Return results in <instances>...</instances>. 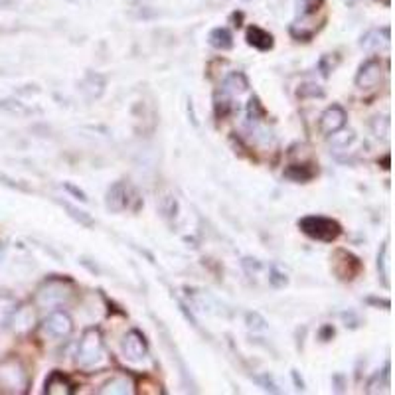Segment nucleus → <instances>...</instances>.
Masks as SVG:
<instances>
[{
    "label": "nucleus",
    "mask_w": 395,
    "mask_h": 395,
    "mask_svg": "<svg viewBox=\"0 0 395 395\" xmlns=\"http://www.w3.org/2000/svg\"><path fill=\"white\" fill-rule=\"evenodd\" d=\"M107 354L103 338L97 330H88L83 334L78 348V366L83 369H99L107 366Z\"/></svg>",
    "instance_id": "nucleus-1"
},
{
    "label": "nucleus",
    "mask_w": 395,
    "mask_h": 395,
    "mask_svg": "<svg viewBox=\"0 0 395 395\" xmlns=\"http://www.w3.org/2000/svg\"><path fill=\"white\" fill-rule=\"evenodd\" d=\"M71 297H73V287H71L70 281L50 279L40 287L38 295H36V302H38V307L42 308H56L65 305Z\"/></svg>",
    "instance_id": "nucleus-2"
},
{
    "label": "nucleus",
    "mask_w": 395,
    "mask_h": 395,
    "mask_svg": "<svg viewBox=\"0 0 395 395\" xmlns=\"http://www.w3.org/2000/svg\"><path fill=\"white\" fill-rule=\"evenodd\" d=\"M299 228L307 233L308 237H312L316 241H334L336 237L340 236V226L330 218H322V216H307L299 221Z\"/></svg>",
    "instance_id": "nucleus-3"
},
{
    "label": "nucleus",
    "mask_w": 395,
    "mask_h": 395,
    "mask_svg": "<svg viewBox=\"0 0 395 395\" xmlns=\"http://www.w3.org/2000/svg\"><path fill=\"white\" fill-rule=\"evenodd\" d=\"M0 384L6 391H12V394H22L26 391L28 387V376L24 368L18 364L16 360L6 362L2 368H0Z\"/></svg>",
    "instance_id": "nucleus-4"
},
{
    "label": "nucleus",
    "mask_w": 395,
    "mask_h": 395,
    "mask_svg": "<svg viewBox=\"0 0 395 395\" xmlns=\"http://www.w3.org/2000/svg\"><path fill=\"white\" fill-rule=\"evenodd\" d=\"M73 332L71 318L62 310H56L42 322V334L50 340H65Z\"/></svg>",
    "instance_id": "nucleus-5"
},
{
    "label": "nucleus",
    "mask_w": 395,
    "mask_h": 395,
    "mask_svg": "<svg viewBox=\"0 0 395 395\" xmlns=\"http://www.w3.org/2000/svg\"><path fill=\"white\" fill-rule=\"evenodd\" d=\"M123 354H125V358L131 362H141L149 356L147 340H144V336H142L139 330H131V332L125 336Z\"/></svg>",
    "instance_id": "nucleus-6"
},
{
    "label": "nucleus",
    "mask_w": 395,
    "mask_h": 395,
    "mask_svg": "<svg viewBox=\"0 0 395 395\" xmlns=\"http://www.w3.org/2000/svg\"><path fill=\"white\" fill-rule=\"evenodd\" d=\"M381 75H384V68L378 60H368L364 63L356 75V85L360 89H374L378 88V83L381 81Z\"/></svg>",
    "instance_id": "nucleus-7"
},
{
    "label": "nucleus",
    "mask_w": 395,
    "mask_h": 395,
    "mask_svg": "<svg viewBox=\"0 0 395 395\" xmlns=\"http://www.w3.org/2000/svg\"><path fill=\"white\" fill-rule=\"evenodd\" d=\"M344 125H346V111L340 105H332L330 109H326L320 117V131L325 135L340 131Z\"/></svg>",
    "instance_id": "nucleus-8"
},
{
    "label": "nucleus",
    "mask_w": 395,
    "mask_h": 395,
    "mask_svg": "<svg viewBox=\"0 0 395 395\" xmlns=\"http://www.w3.org/2000/svg\"><path fill=\"white\" fill-rule=\"evenodd\" d=\"M107 208L111 211H123L129 208V190L123 182H117L107 192Z\"/></svg>",
    "instance_id": "nucleus-9"
},
{
    "label": "nucleus",
    "mask_w": 395,
    "mask_h": 395,
    "mask_svg": "<svg viewBox=\"0 0 395 395\" xmlns=\"http://www.w3.org/2000/svg\"><path fill=\"white\" fill-rule=\"evenodd\" d=\"M132 387L135 386H132L131 378H127V376H123V374H119V376H113L111 379H107L105 384L101 386V389H97V394L127 395L135 391Z\"/></svg>",
    "instance_id": "nucleus-10"
},
{
    "label": "nucleus",
    "mask_w": 395,
    "mask_h": 395,
    "mask_svg": "<svg viewBox=\"0 0 395 395\" xmlns=\"http://www.w3.org/2000/svg\"><path fill=\"white\" fill-rule=\"evenodd\" d=\"M389 46V30L381 28V30H372L362 38V48L368 52H379Z\"/></svg>",
    "instance_id": "nucleus-11"
},
{
    "label": "nucleus",
    "mask_w": 395,
    "mask_h": 395,
    "mask_svg": "<svg viewBox=\"0 0 395 395\" xmlns=\"http://www.w3.org/2000/svg\"><path fill=\"white\" fill-rule=\"evenodd\" d=\"M334 265H342L344 267V271L338 273V277L344 279V281H346V279H348V281L354 279L362 269L360 261H358L354 255L346 253V251H338V253H336V261H334Z\"/></svg>",
    "instance_id": "nucleus-12"
},
{
    "label": "nucleus",
    "mask_w": 395,
    "mask_h": 395,
    "mask_svg": "<svg viewBox=\"0 0 395 395\" xmlns=\"http://www.w3.org/2000/svg\"><path fill=\"white\" fill-rule=\"evenodd\" d=\"M46 394L50 395H71L73 394V384L63 376L62 372H53L46 381Z\"/></svg>",
    "instance_id": "nucleus-13"
},
{
    "label": "nucleus",
    "mask_w": 395,
    "mask_h": 395,
    "mask_svg": "<svg viewBox=\"0 0 395 395\" xmlns=\"http://www.w3.org/2000/svg\"><path fill=\"white\" fill-rule=\"evenodd\" d=\"M247 42L253 46V48H257V50L267 52V50L273 48V36L269 32L261 30V28L251 26L247 30Z\"/></svg>",
    "instance_id": "nucleus-14"
},
{
    "label": "nucleus",
    "mask_w": 395,
    "mask_h": 395,
    "mask_svg": "<svg viewBox=\"0 0 395 395\" xmlns=\"http://www.w3.org/2000/svg\"><path fill=\"white\" fill-rule=\"evenodd\" d=\"M315 170L308 164H293L285 170V178H289L293 182H308L315 178Z\"/></svg>",
    "instance_id": "nucleus-15"
},
{
    "label": "nucleus",
    "mask_w": 395,
    "mask_h": 395,
    "mask_svg": "<svg viewBox=\"0 0 395 395\" xmlns=\"http://www.w3.org/2000/svg\"><path fill=\"white\" fill-rule=\"evenodd\" d=\"M247 88L249 85H247V79L243 73H231L223 83V93L226 95H239V93L247 91Z\"/></svg>",
    "instance_id": "nucleus-16"
},
{
    "label": "nucleus",
    "mask_w": 395,
    "mask_h": 395,
    "mask_svg": "<svg viewBox=\"0 0 395 395\" xmlns=\"http://www.w3.org/2000/svg\"><path fill=\"white\" fill-rule=\"evenodd\" d=\"M210 44L218 50H229L233 46V38L229 34L228 28H216L210 34Z\"/></svg>",
    "instance_id": "nucleus-17"
},
{
    "label": "nucleus",
    "mask_w": 395,
    "mask_h": 395,
    "mask_svg": "<svg viewBox=\"0 0 395 395\" xmlns=\"http://www.w3.org/2000/svg\"><path fill=\"white\" fill-rule=\"evenodd\" d=\"M16 307L18 302L14 297H10V295H0V326L6 325L10 318L14 316Z\"/></svg>",
    "instance_id": "nucleus-18"
},
{
    "label": "nucleus",
    "mask_w": 395,
    "mask_h": 395,
    "mask_svg": "<svg viewBox=\"0 0 395 395\" xmlns=\"http://www.w3.org/2000/svg\"><path fill=\"white\" fill-rule=\"evenodd\" d=\"M391 257H389V243L381 247V253L378 257V269H379V275H381V279L386 283V287H389V275H391V261H389Z\"/></svg>",
    "instance_id": "nucleus-19"
},
{
    "label": "nucleus",
    "mask_w": 395,
    "mask_h": 395,
    "mask_svg": "<svg viewBox=\"0 0 395 395\" xmlns=\"http://www.w3.org/2000/svg\"><path fill=\"white\" fill-rule=\"evenodd\" d=\"M354 141H356L354 132L342 131V129H340V131L332 132V137H330V144H332V149H338V150L348 149V144Z\"/></svg>",
    "instance_id": "nucleus-20"
},
{
    "label": "nucleus",
    "mask_w": 395,
    "mask_h": 395,
    "mask_svg": "<svg viewBox=\"0 0 395 395\" xmlns=\"http://www.w3.org/2000/svg\"><path fill=\"white\" fill-rule=\"evenodd\" d=\"M249 119L255 121V123H259V121L265 119V111L261 103H259V99H251V103H249Z\"/></svg>",
    "instance_id": "nucleus-21"
},
{
    "label": "nucleus",
    "mask_w": 395,
    "mask_h": 395,
    "mask_svg": "<svg viewBox=\"0 0 395 395\" xmlns=\"http://www.w3.org/2000/svg\"><path fill=\"white\" fill-rule=\"evenodd\" d=\"M269 281H271V285L273 287H285L287 285V275L285 273H281L277 267H273L271 269V277H269Z\"/></svg>",
    "instance_id": "nucleus-22"
},
{
    "label": "nucleus",
    "mask_w": 395,
    "mask_h": 395,
    "mask_svg": "<svg viewBox=\"0 0 395 395\" xmlns=\"http://www.w3.org/2000/svg\"><path fill=\"white\" fill-rule=\"evenodd\" d=\"M65 208H68V210L71 211V216H73V218H75V220L81 221V223H83V226H91V220H89V218H85V216H83V211L73 210V208H71V206H65Z\"/></svg>",
    "instance_id": "nucleus-23"
},
{
    "label": "nucleus",
    "mask_w": 395,
    "mask_h": 395,
    "mask_svg": "<svg viewBox=\"0 0 395 395\" xmlns=\"http://www.w3.org/2000/svg\"><path fill=\"white\" fill-rule=\"evenodd\" d=\"M387 2H389V0H386V4H387Z\"/></svg>",
    "instance_id": "nucleus-24"
}]
</instances>
